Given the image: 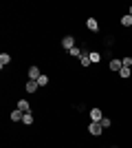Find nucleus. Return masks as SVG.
Masks as SVG:
<instances>
[{
    "label": "nucleus",
    "mask_w": 132,
    "mask_h": 148,
    "mask_svg": "<svg viewBox=\"0 0 132 148\" xmlns=\"http://www.w3.org/2000/svg\"><path fill=\"white\" fill-rule=\"evenodd\" d=\"M121 69H123V62H121V58H112V60L108 62V71H110V73H119Z\"/></svg>",
    "instance_id": "obj_1"
},
{
    "label": "nucleus",
    "mask_w": 132,
    "mask_h": 148,
    "mask_svg": "<svg viewBox=\"0 0 132 148\" xmlns=\"http://www.w3.org/2000/svg\"><path fill=\"white\" fill-rule=\"evenodd\" d=\"M128 13H130V16H132V5H130V7H128Z\"/></svg>",
    "instance_id": "obj_19"
},
{
    "label": "nucleus",
    "mask_w": 132,
    "mask_h": 148,
    "mask_svg": "<svg viewBox=\"0 0 132 148\" xmlns=\"http://www.w3.org/2000/svg\"><path fill=\"white\" fill-rule=\"evenodd\" d=\"M90 62H93V64H99L101 62V53L99 51H90Z\"/></svg>",
    "instance_id": "obj_16"
},
{
    "label": "nucleus",
    "mask_w": 132,
    "mask_h": 148,
    "mask_svg": "<svg viewBox=\"0 0 132 148\" xmlns=\"http://www.w3.org/2000/svg\"><path fill=\"white\" fill-rule=\"evenodd\" d=\"M38 86H40L38 80H26L24 82V91L26 93H35V91H38Z\"/></svg>",
    "instance_id": "obj_8"
},
{
    "label": "nucleus",
    "mask_w": 132,
    "mask_h": 148,
    "mask_svg": "<svg viewBox=\"0 0 132 148\" xmlns=\"http://www.w3.org/2000/svg\"><path fill=\"white\" fill-rule=\"evenodd\" d=\"M119 77H121V80H128V77H132V69H126V66H123V69L119 71Z\"/></svg>",
    "instance_id": "obj_15"
},
{
    "label": "nucleus",
    "mask_w": 132,
    "mask_h": 148,
    "mask_svg": "<svg viewBox=\"0 0 132 148\" xmlns=\"http://www.w3.org/2000/svg\"><path fill=\"white\" fill-rule=\"evenodd\" d=\"M49 82H51V77H49L46 73H42V75L38 77V84H40V86H49Z\"/></svg>",
    "instance_id": "obj_14"
},
{
    "label": "nucleus",
    "mask_w": 132,
    "mask_h": 148,
    "mask_svg": "<svg viewBox=\"0 0 132 148\" xmlns=\"http://www.w3.org/2000/svg\"><path fill=\"white\" fill-rule=\"evenodd\" d=\"M82 53H84V51L79 49V47H73V49L68 51V56H70V58H77V60H79V58H82Z\"/></svg>",
    "instance_id": "obj_13"
},
{
    "label": "nucleus",
    "mask_w": 132,
    "mask_h": 148,
    "mask_svg": "<svg viewBox=\"0 0 132 148\" xmlns=\"http://www.w3.org/2000/svg\"><path fill=\"white\" fill-rule=\"evenodd\" d=\"M22 117H24V113H22V111H18V108L9 113V119H11V122H22Z\"/></svg>",
    "instance_id": "obj_10"
},
{
    "label": "nucleus",
    "mask_w": 132,
    "mask_h": 148,
    "mask_svg": "<svg viewBox=\"0 0 132 148\" xmlns=\"http://www.w3.org/2000/svg\"><path fill=\"white\" fill-rule=\"evenodd\" d=\"M26 75H29V80H38L40 75H42V71H40V66H29V71H26Z\"/></svg>",
    "instance_id": "obj_6"
},
{
    "label": "nucleus",
    "mask_w": 132,
    "mask_h": 148,
    "mask_svg": "<svg viewBox=\"0 0 132 148\" xmlns=\"http://www.w3.org/2000/svg\"><path fill=\"white\" fill-rule=\"evenodd\" d=\"M121 62H123V66H126V69H132V56L121 58Z\"/></svg>",
    "instance_id": "obj_17"
},
{
    "label": "nucleus",
    "mask_w": 132,
    "mask_h": 148,
    "mask_svg": "<svg viewBox=\"0 0 132 148\" xmlns=\"http://www.w3.org/2000/svg\"><path fill=\"white\" fill-rule=\"evenodd\" d=\"M86 29L93 31V33H97V31H99V22H97V18H88L86 20Z\"/></svg>",
    "instance_id": "obj_7"
},
{
    "label": "nucleus",
    "mask_w": 132,
    "mask_h": 148,
    "mask_svg": "<svg viewBox=\"0 0 132 148\" xmlns=\"http://www.w3.org/2000/svg\"><path fill=\"white\" fill-rule=\"evenodd\" d=\"M101 126H104V130L110 128V126H112V119H110V117H104V119H101Z\"/></svg>",
    "instance_id": "obj_18"
},
{
    "label": "nucleus",
    "mask_w": 132,
    "mask_h": 148,
    "mask_svg": "<svg viewBox=\"0 0 132 148\" xmlns=\"http://www.w3.org/2000/svg\"><path fill=\"white\" fill-rule=\"evenodd\" d=\"M73 47H77V44H75V38H73V36H64L62 38V49L70 51Z\"/></svg>",
    "instance_id": "obj_5"
},
{
    "label": "nucleus",
    "mask_w": 132,
    "mask_h": 148,
    "mask_svg": "<svg viewBox=\"0 0 132 148\" xmlns=\"http://www.w3.org/2000/svg\"><path fill=\"white\" fill-rule=\"evenodd\" d=\"M119 25L123 27V29H130V27H132V16H130V13H126V16H121Z\"/></svg>",
    "instance_id": "obj_9"
},
{
    "label": "nucleus",
    "mask_w": 132,
    "mask_h": 148,
    "mask_svg": "<svg viewBox=\"0 0 132 148\" xmlns=\"http://www.w3.org/2000/svg\"><path fill=\"white\" fill-rule=\"evenodd\" d=\"M11 64V56L9 53H0V69H5Z\"/></svg>",
    "instance_id": "obj_11"
},
{
    "label": "nucleus",
    "mask_w": 132,
    "mask_h": 148,
    "mask_svg": "<svg viewBox=\"0 0 132 148\" xmlns=\"http://www.w3.org/2000/svg\"><path fill=\"white\" fill-rule=\"evenodd\" d=\"M22 124H24V126H33V124H35V117H33V113H24V117H22Z\"/></svg>",
    "instance_id": "obj_12"
},
{
    "label": "nucleus",
    "mask_w": 132,
    "mask_h": 148,
    "mask_svg": "<svg viewBox=\"0 0 132 148\" xmlns=\"http://www.w3.org/2000/svg\"><path fill=\"white\" fill-rule=\"evenodd\" d=\"M88 117H90V122H101V119H104V111H101L99 106H93V108L88 111Z\"/></svg>",
    "instance_id": "obj_2"
},
{
    "label": "nucleus",
    "mask_w": 132,
    "mask_h": 148,
    "mask_svg": "<svg viewBox=\"0 0 132 148\" xmlns=\"http://www.w3.org/2000/svg\"><path fill=\"white\" fill-rule=\"evenodd\" d=\"M16 108H18V111H22V113H31V102H29V99H18V104H16Z\"/></svg>",
    "instance_id": "obj_4"
},
{
    "label": "nucleus",
    "mask_w": 132,
    "mask_h": 148,
    "mask_svg": "<svg viewBox=\"0 0 132 148\" xmlns=\"http://www.w3.org/2000/svg\"><path fill=\"white\" fill-rule=\"evenodd\" d=\"M88 133L93 137H99L101 133H104V126H101V122H90L88 124Z\"/></svg>",
    "instance_id": "obj_3"
}]
</instances>
